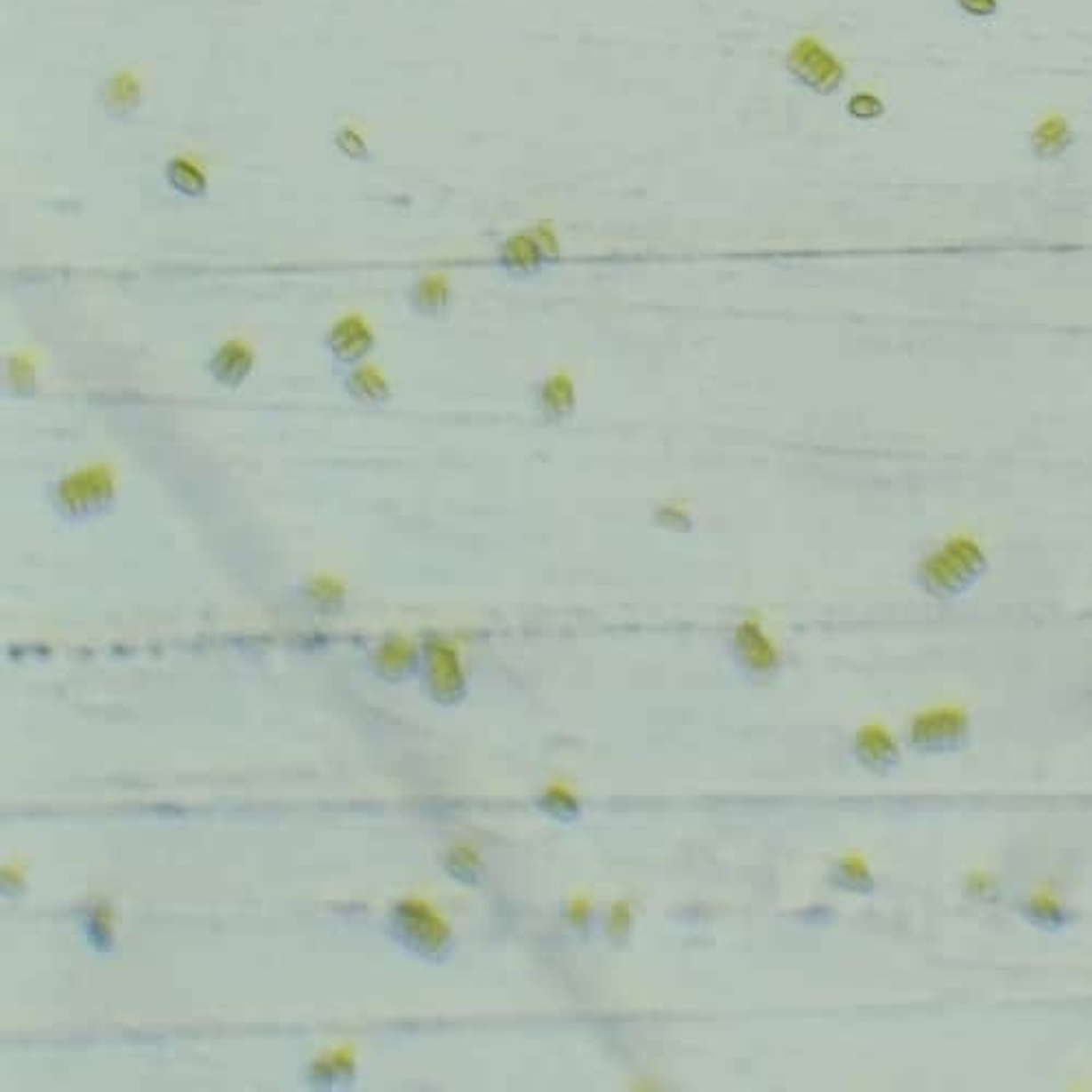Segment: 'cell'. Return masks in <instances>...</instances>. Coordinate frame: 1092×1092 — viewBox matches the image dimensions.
Segmentation results:
<instances>
[{
	"mask_svg": "<svg viewBox=\"0 0 1092 1092\" xmlns=\"http://www.w3.org/2000/svg\"><path fill=\"white\" fill-rule=\"evenodd\" d=\"M988 570V557L970 540H953L933 553L920 570L933 597L951 599L970 590Z\"/></svg>",
	"mask_w": 1092,
	"mask_h": 1092,
	"instance_id": "6da1fadb",
	"label": "cell"
},
{
	"mask_svg": "<svg viewBox=\"0 0 1092 1092\" xmlns=\"http://www.w3.org/2000/svg\"><path fill=\"white\" fill-rule=\"evenodd\" d=\"M968 721L966 713L957 705H942V708H933L929 713H922L915 717L911 737L915 743L929 747H942V745H955L957 741L966 734Z\"/></svg>",
	"mask_w": 1092,
	"mask_h": 1092,
	"instance_id": "7a4b0ae2",
	"label": "cell"
},
{
	"mask_svg": "<svg viewBox=\"0 0 1092 1092\" xmlns=\"http://www.w3.org/2000/svg\"><path fill=\"white\" fill-rule=\"evenodd\" d=\"M791 66L795 73L819 90H833L841 81V66L828 55L815 40H800L791 52Z\"/></svg>",
	"mask_w": 1092,
	"mask_h": 1092,
	"instance_id": "3957f363",
	"label": "cell"
},
{
	"mask_svg": "<svg viewBox=\"0 0 1092 1092\" xmlns=\"http://www.w3.org/2000/svg\"><path fill=\"white\" fill-rule=\"evenodd\" d=\"M737 641H738V647H741L743 656H745L747 662H750L752 666H756V669H769V666L776 662L774 647H771V642L762 636L758 625L754 623L741 625L737 634Z\"/></svg>",
	"mask_w": 1092,
	"mask_h": 1092,
	"instance_id": "277c9868",
	"label": "cell"
},
{
	"mask_svg": "<svg viewBox=\"0 0 1092 1092\" xmlns=\"http://www.w3.org/2000/svg\"><path fill=\"white\" fill-rule=\"evenodd\" d=\"M857 745L858 752L870 762H885L896 756L894 738H891V734L887 732L883 726H879V723H872V726L863 728L861 732H858Z\"/></svg>",
	"mask_w": 1092,
	"mask_h": 1092,
	"instance_id": "5b68a950",
	"label": "cell"
},
{
	"mask_svg": "<svg viewBox=\"0 0 1092 1092\" xmlns=\"http://www.w3.org/2000/svg\"><path fill=\"white\" fill-rule=\"evenodd\" d=\"M1033 145H1036L1038 155H1056L1062 154V149L1068 145V130L1064 121H1047L1042 127H1038L1036 136H1033Z\"/></svg>",
	"mask_w": 1092,
	"mask_h": 1092,
	"instance_id": "8992f818",
	"label": "cell"
},
{
	"mask_svg": "<svg viewBox=\"0 0 1092 1092\" xmlns=\"http://www.w3.org/2000/svg\"><path fill=\"white\" fill-rule=\"evenodd\" d=\"M850 112L858 118H874L883 114V105L879 99L870 97V94H858L850 101Z\"/></svg>",
	"mask_w": 1092,
	"mask_h": 1092,
	"instance_id": "52a82bcc",
	"label": "cell"
},
{
	"mask_svg": "<svg viewBox=\"0 0 1092 1092\" xmlns=\"http://www.w3.org/2000/svg\"><path fill=\"white\" fill-rule=\"evenodd\" d=\"M1032 909L1036 911V913L1042 915H1060V903H1057L1056 896L1048 894L1047 889H1040L1033 894L1032 898Z\"/></svg>",
	"mask_w": 1092,
	"mask_h": 1092,
	"instance_id": "ba28073f",
	"label": "cell"
},
{
	"mask_svg": "<svg viewBox=\"0 0 1092 1092\" xmlns=\"http://www.w3.org/2000/svg\"><path fill=\"white\" fill-rule=\"evenodd\" d=\"M966 13L976 18H988L996 12V0H957Z\"/></svg>",
	"mask_w": 1092,
	"mask_h": 1092,
	"instance_id": "9c48e42d",
	"label": "cell"
},
{
	"mask_svg": "<svg viewBox=\"0 0 1092 1092\" xmlns=\"http://www.w3.org/2000/svg\"><path fill=\"white\" fill-rule=\"evenodd\" d=\"M846 870L850 876H865L867 874V867L865 863L861 861V858H848L846 861Z\"/></svg>",
	"mask_w": 1092,
	"mask_h": 1092,
	"instance_id": "30bf717a",
	"label": "cell"
}]
</instances>
